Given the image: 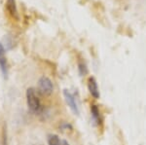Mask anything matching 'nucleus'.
<instances>
[{
    "label": "nucleus",
    "instance_id": "obj_7",
    "mask_svg": "<svg viewBox=\"0 0 146 145\" xmlns=\"http://www.w3.org/2000/svg\"><path fill=\"white\" fill-rule=\"evenodd\" d=\"M62 140L56 134H50L48 136V145H62Z\"/></svg>",
    "mask_w": 146,
    "mask_h": 145
},
{
    "label": "nucleus",
    "instance_id": "obj_9",
    "mask_svg": "<svg viewBox=\"0 0 146 145\" xmlns=\"http://www.w3.org/2000/svg\"><path fill=\"white\" fill-rule=\"evenodd\" d=\"M79 71H80V74L81 75H84V74L87 73V67H86V64H83V62H80L79 64Z\"/></svg>",
    "mask_w": 146,
    "mask_h": 145
},
{
    "label": "nucleus",
    "instance_id": "obj_3",
    "mask_svg": "<svg viewBox=\"0 0 146 145\" xmlns=\"http://www.w3.org/2000/svg\"><path fill=\"white\" fill-rule=\"evenodd\" d=\"M63 95H64L65 101H66L67 105L69 106V108L71 109V111L75 115H79V108H78V105L76 103L74 95H73L68 90L63 91Z\"/></svg>",
    "mask_w": 146,
    "mask_h": 145
},
{
    "label": "nucleus",
    "instance_id": "obj_10",
    "mask_svg": "<svg viewBox=\"0 0 146 145\" xmlns=\"http://www.w3.org/2000/svg\"><path fill=\"white\" fill-rule=\"evenodd\" d=\"M62 145H69V143H68V142L66 141V140H62Z\"/></svg>",
    "mask_w": 146,
    "mask_h": 145
},
{
    "label": "nucleus",
    "instance_id": "obj_1",
    "mask_svg": "<svg viewBox=\"0 0 146 145\" xmlns=\"http://www.w3.org/2000/svg\"><path fill=\"white\" fill-rule=\"evenodd\" d=\"M27 101L28 108L33 113H39L41 111V102L33 88H28L27 91Z\"/></svg>",
    "mask_w": 146,
    "mask_h": 145
},
{
    "label": "nucleus",
    "instance_id": "obj_8",
    "mask_svg": "<svg viewBox=\"0 0 146 145\" xmlns=\"http://www.w3.org/2000/svg\"><path fill=\"white\" fill-rule=\"evenodd\" d=\"M91 111H92V117H93L94 121L96 122V123H100V110H98V107H96V105H93V106H92Z\"/></svg>",
    "mask_w": 146,
    "mask_h": 145
},
{
    "label": "nucleus",
    "instance_id": "obj_4",
    "mask_svg": "<svg viewBox=\"0 0 146 145\" xmlns=\"http://www.w3.org/2000/svg\"><path fill=\"white\" fill-rule=\"evenodd\" d=\"M0 69H1L4 77H7V74H8V64H7V58L5 55V49H4V47L1 43H0Z\"/></svg>",
    "mask_w": 146,
    "mask_h": 145
},
{
    "label": "nucleus",
    "instance_id": "obj_6",
    "mask_svg": "<svg viewBox=\"0 0 146 145\" xmlns=\"http://www.w3.org/2000/svg\"><path fill=\"white\" fill-rule=\"evenodd\" d=\"M6 8L8 12L10 13V15L13 18H15L16 20H19V15H18V9L17 5H16V0H7L6 2Z\"/></svg>",
    "mask_w": 146,
    "mask_h": 145
},
{
    "label": "nucleus",
    "instance_id": "obj_2",
    "mask_svg": "<svg viewBox=\"0 0 146 145\" xmlns=\"http://www.w3.org/2000/svg\"><path fill=\"white\" fill-rule=\"evenodd\" d=\"M54 91V86L53 83L48 77L46 76H42L38 81V92L39 93H41L42 95H51L52 93Z\"/></svg>",
    "mask_w": 146,
    "mask_h": 145
},
{
    "label": "nucleus",
    "instance_id": "obj_5",
    "mask_svg": "<svg viewBox=\"0 0 146 145\" xmlns=\"http://www.w3.org/2000/svg\"><path fill=\"white\" fill-rule=\"evenodd\" d=\"M88 89H89V91H90V93L95 99H98V97H100V91H98V83H96V80L94 77H90V78H89Z\"/></svg>",
    "mask_w": 146,
    "mask_h": 145
}]
</instances>
